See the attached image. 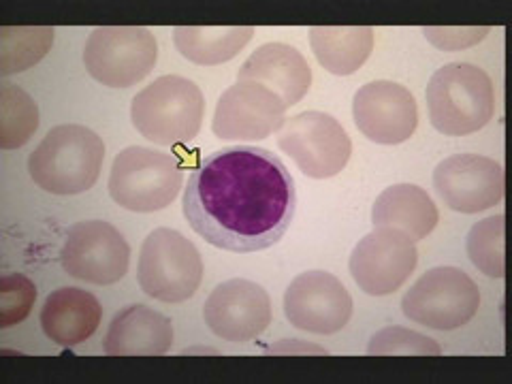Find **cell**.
I'll return each mask as SVG.
<instances>
[{
    "instance_id": "1",
    "label": "cell",
    "mask_w": 512,
    "mask_h": 384,
    "mask_svg": "<svg viewBox=\"0 0 512 384\" xmlns=\"http://www.w3.org/2000/svg\"><path fill=\"white\" fill-rule=\"evenodd\" d=\"M184 216L214 248L250 254L278 244L297 210V186L282 160L259 146L207 154L192 169Z\"/></svg>"
},
{
    "instance_id": "2",
    "label": "cell",
    "mask_w": 512,
    "mask_h": 384,
    "mask_svg": "<svg viewBox=\"0 0 512 384\" xmlns=\"http://www.w3.org/2000/svg\"><path fill=\"white\" fill-rule=\"evenodd\" d=\"M105 143L82 124H60L28 158L32 182L52 195H79L99 180Z\"/></svg>"
},
{
    "instance_id": "3",
    "label": "cell",
    "mask_w": 512,
    "mask_h": 384,
    "mask_svg": "<svg viewBox=\"0 0 512 384\" xmlns=\"http://www.w3.org/2000/svg\"><path fill=\"white\" fill-rule=\"evenodd\" d=\"M429 122L442 135L463 137L485 128L495 114L491 77L468 62H451L427 84Z\"/></svg>"
},
{
    "instance_id": "4",
    "label": "cell",
    "mask_w": 512,
    "mask_h": 384,
    "mask_svg": "<svg viewBox=\"0 0 512 384\" xmlns=\"http://www.w3.org/2000/svg\"><path fill=\"white\" fill-rule=\"evenodd\" d=\"M205 114L203 92L180 75H163L137 92L131 120L137 131L158 146H178L195 139Z\"/></svg>"
},
{
    "instance_id": "5",
    "label": "cell",
    "mask_w": 512,
    "mask_h": 384,
    "mask_svg": "<svg viewBox=\"0 0 512 384\" xmlns=\"http://www.w3.org/2000/svg\"><path fill=\"white\" fill-rule=\"evenodd\" d=\"M184 171L180 160L152 148L122 150L109 173V195L120 207L137 214L165 210L180 195Z\"/></svg>"
},
{
    "instance_id": "6",
    "label": "cell",
    "mask_w": 512,
    "mask_h": 384,
    "mask_svg": "<svg viewBox=\"0 0 512 384\" xmlns=\"http://www.w3.org/2000/svg\"><path fill=\"white\" fill-rule=\"evenodd\" d=\"M137 280L148 297L163 303H182L201 286V252L180 231L156 229L141 246Z\"/></svg>"
},
{
    "instance_id": "7",
    "label": "cell",
    "mask_w": 512,
    "mask_h": 384,
    "mask_svg": "<svg viewBox=\"0 0 512 384\" xmlns=\"http://www.w3.org/2000/svg\"><path fill=\"white\" fill-rule=\"evenodd\" d=\"M478 308V286L459 267H434L425 271L402 299L406 318L434 331H453L468 325Z\"/></svg>"
},
{
    "instance_id": "8",
    "label": "cell",
    "mask_w": 512,
    "mask_h": 384,
    "mask_svg": "<svg viewBox=\"0 0 512 384\" xmlns=\"http://www.w3.org/2000/svg\"><path fill=\"white\" fill-rule=\"evenodd\" d=\"M158 60V43L148 28H94L84 47V64L92 79L107 88H131L146 79Z\"/></svg>"
},
{
    "instance_id": "9",
    "label": "cell",
    "mask_w": 512,
    "mask_h": 384,
    "mask_svg": "<svg viewBox=\"0 0 512 384\" xmlns=\"http://www.w3.org/2000/svg\"><path fill=\"white\" fill-rule=\"evenodd\" d=\"M278 146L312 180H329L342 173L352 154L346 128L323 111H303L284 120Z\"/></svg>"
},
{
    "instance_id": "10",
    "label": "cell",
    "mask_w": 512,
    "mask_h": 384,
    "mask_svg": "<svg viewBox=\"0 0 512 384\" xmlns=\"http://www.w3.org/2000/svg\"><path fill=\"white\" fill-rule=\"evenodd\" d=\"M131 263L124 235L103 220L77 222L60 250V265L75 280L96 286L120 282Z\"/></svg>"
},
{
    "instance_id": "11",
    "label": "cell",
    "mask_w": 512,
    "mask_h": 384,
    "mask_svg": "<svg viewBox=\"0 0 512 384\" xmlns=\"http://www.w3.org/2000/svg\"><path fill=\"white\" fill-rule=\"evenodd\" d=\"M419 252L399 229L376 227L350 254V276L363 293L384 297L395 293L416 269Z\"/></svg>"
},
{
    "instance_id": "12",
    "label": "cell",
    "mask_w": 512,
    "mask_h": 384,
    "mask_svg": "<svg viewBox=\"0 0 512 384\" xmlns=\"http://www.w3.org/2000/svg\"><path fill=\"white\" fill-rule=\"evenodd\" d=\"M286 105L276 92L256 84L237 82L218 99L212 133L222 141H261L278 133Z\"/></svg>"
},
{
    "instance_id": "13",
    "label": "cell",
    "mask_w": 512,
    "mask_h": 384,
    "mask_svg": "<svg viewBox=\"0 0 512 384\" xmlns=\"http://www.w3.org/2000/svg\"><path fill=\"white\" fill-rule=\"evenodd\" d=\"M284 314L295 329L333 335L342 331L352 316L348 288L329 271H306L297 276L284 295Z\"/></svg>"
},
{
    "instance_id": "14",
    "label": "cell",
    "mask_w": 512,
    "mask_h": 384,
    "mask_svg": "<svg viewBox=\"0 0 512 384\" xmlns=\"http://www.w3.org/2000/svg\"><path fill=\"white\" fill-rule=\"evenodd\" d=\"M434 188L451 210L478 214L502 203L504 169L498 160L487 156L455 154L436 167Z\"/></svg>"
},
{
    "instance_id": "15",
    "label": "cell",
    "mask_w": 512,
    "mask_h": 384,
    "mask_svg": "<svg viewBox=\"0 0 512 384\" xmlns=\"http://www.w3.org/2000/svg\"><path fill=\"white\" fill-rule=\"evenodd\" d=\"M352 118L370 141L380 146H399L414 135L419 107L406 86L378 79L357 90L352 99Z\"/></svg>"
},
{
    "instance_id": "16",
    "label": "cell",
    "mask_w": 512,
    "mask_h": 384,
    "mask_svg": "<svg viewBox=\"0 0 512 384\" xmlns=\"http://www.w3.org/2000/svg\"><path fill=\"white\" fill-rule=\"evenodd\" d=\"M205 325L227 342H250L271 323V299L263 286L250 280L218 284L203 306Z\"/></svg>"
},
{
    "instance_id": "17",
    "label": "cell",
    "mask_w": 512,
    "mask_h": 384,
    "mask_svg": "<svg viewBox=\"0 0 512 384\" xmlns=\"http://www.w3.org/2000/svg\"><path fill=\"white\" fill-rule=\"evenodd\" d=\"M237 82H256L276 92L286 107L299 103L312 88L306 56L286 43H265L252 52L237 73Z\"/></svg>"
},
{
    "instance_id": "18",
    "label": "cell",
    "mask_w": 512,
    "mask_h": 384,
    "mask_svg": "<svg viewBox=\"0 0 512 384\" xmlns=\"http://www.w3.org/2000/svg\"><path fill=\"white\" fill-rule=\"evenodd\" d=\"M171 346V320L148 306L122 310L111 320L103 342V350L109 357H163Z\"/></svg>"
},
{
    "instance_id": "19",
    "label": "cell",
    "mask_w": 512,
    "mask_h": 384,
    "mask_svg": "<svg viewBox=\"0 0 512 384\" xmlns=\"http://www.w3.org/2000/svg\"><path fill=\"white\" fill-rule=\"evenodd\" d=\"M103 308L92 293L75 286H64L45 299L41 329L54 344L73 348L92 338L99 329Z\"/></svg>"
},
{
    "instance_id": "20",
    "label": "cell",
    "mask_w": 512,
    "mask_h": 384,
    "mask_svg": "<svg viewBox=\"0 0 512 384\" xmlns=\"http://www.w3.org/2000/svg\"><path fill=\"white\" fill-rule=\"evenodd\" d=\"M438 207L429 192L416 184L389 186L376 199L372 210L374 227L399 229L410 235L412 242H421L438 227Z\"/></svg>"
},
{
    "instance_id": "21",
    "label": "cell",
    "mask_w": 512,
    "mask_h": 384,
    "mask_svg": "<svg viewBox=\"0 0 512 384\" xmlns=\"http://www.w3.org/2000/svg\"><path fill=\"white\" fill-rule=\"evenodd\" d=\"M310 47L320 67L331 75L357 73L374 50V30L370 26H314Z\"/></svg>"
},
{
    "instance_id": "22",
    "label": "cell",
    "mask_w": 512,
    "mask_h": 384,
    "mask_svg": "<svg viewBox=\"0 0 512 384\" xmlns=\"http://www.w3.org/2000/svg\"><path fill=\"white\" fill-rule=\"evenodd\" d=\"M252 37V26H178L173 30L175 50L201 67L233 60Z\"/></svg>"
},
{
    "instance_id": "23",
    "label": "cell",
    "mask_w": 512,
    "mask_h": 384,
    "mask_svg": "<svg viewBox=\"0 0 512 384\" xmlns=\"http://www.w3.org/2000/svg\"><path fill=\"white\" fill-rule=\"evenodd\" d=\"M54 45L50 26H3L0 28V75L22 73L39 64Z\"/></svg>"
},
{
    "instance_id": "24",
    "label": "cell",
    "mask_w": 512,
    "mask_h": 384,
    "mask_svg": "<svg viewBox=\"0 0 512 384\" xmlns=\"http://www.w3.org/2000/svg\"><path fill=\"white\" fill-rule=\"evenodd\" d=\"M39 128V107L18 86H0V148L18 150Z\"/></svg>"
},
{
    "instance_id": "25",
    "label": "cell",
    "mask_w": 512,
    "mask_h": 384,
    "mask_svg": "<svg viewBox=\"0 0 512 384\" xmlns=\"http://www.w3.org/2000/svg\"><path fill=\"white\" fill-rule=\"evenodd\" d=\"M504 227L506 216L498 214L476 222L468 233L470 261L495 280H504Z\"/></svg>"
},
{
    "instance_id": "26",
    "label": "cell",
    "mask_w": 512,
    "mask_h": 384,
    "mask_svg": "<svg viewBox=\"0 0 512 384\" xmlns=\"http://www.w3.org/2000/svg\"><path fill=\"white\" fill-rule=\"evenodd\" d=\"M370 357H440L442 348L436 340L406 327H387L378 331L367 346Z\"/></svg>"
},
{
    "instance_id": "27",
    "label": "cell",
    "mask_w": 512,
    "mask_h": 384,
    "mask_svg": "<svg viewBox=\"0 0 512 384\" xmlns=\"http://www.w3.org/2000/svg\"><path fill=\"white\" fill-rule=\"evenodd\" d=\"M37 286L22 274H11L0 280V327L20 325L35 308Z\"/></svg>"
},
{
    "instance_id": "28",
    "label": "cell",
    "mask_w": 512,
    "mask_h": 384,
    "mask_svg": "<svg viewBox=\"0 0 512 384\" xmlns=\"http://www.w3.org/2000/svg\"><path fill=\"white\" fill-rule=\"evenodd\" d=\"M425 39L442 52H459L478 45L489 35L487 26H431L423 28Z\"/></svg>"
},
{
    "instance_id": "29",
    "label": "cell",
    "mask_w": 512,
    "mask_h": 384,
    "mask_svg": "<svg viewBox=\"0 0 512 384\" xmlns=\"http://www.w3.org/2000/svg\"><path fill=\"white\" fill-rule=\"evenodd\" d=\"M269 355H288V352H301V355H329L325 348H318L316 344L310 342H299V340H291V342H278L274 344V348L267 350Z\"/></svg>"
}]
</instances>
